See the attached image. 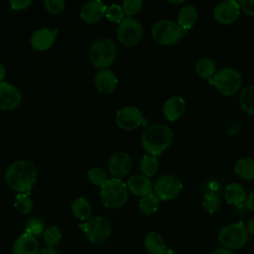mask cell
Here are the masks:
<instances>
[{
    "label": "cell",
    "mask_w": 254,
    "mask_h": 254,
    "mask_svg": "<svg viewBox=\"0 0 254 254\" xmlns=\"http://www.w3.org/2000/svg\"><path fill=\"white\" fill-rule=\"evenodd\" d=\"M234 172L243 180H254V159L249 157L239 159L235 163Z\"/></svg>",
    "instance_id": "24"
},
{
    "label": "cell",
    "mask_w": 254,
    "mask_h": 254,
    "mask_svg": "<svg viewBox=\"0 0 254 254\" xmlns=\"http://www.w3.org/2000/svg\"><path fill=\"white\" fill-rule=\"evenodd\" d=\"M122 9L127 17H132L136 15L143 7L142 0H125L122 3Z\"/></svg>",
    "instance_id": "36"
},
{
    "label": "cell",
    "mask_w": 254,
    "mask_h": 254,
    "mask_svg": "<svg viewBox=\"0 0 254 254\" xmlns=\"http://www.w3.org/2000/svg\"><path fill=\"white\" fill-rule=\"evenodd\" d=\"M12 251L13 254H38L40 245L35 236L23 233L14 242Z\"/></svg>",
    "instance_id": "20"
},
{
    "label": "cell",
    "mask_w": 254,
    "mask_h": 254,
    "mask_svg": "<svg viewBox=\"0 0 254 254\" xmlns=\"http://www.w3.org/2000/svg\"><path fill=\"white\" fill-rule=\"evenodd\" d=\"M107 6L99 1L93 0L86 2L80 10V18L86 24H95L105 16Z\"/></svg>",
    "instance_id": "15"
},
{
    "label": "cell",
    "mask_w": 254,
    "mask_h": 254,
    "mask_svg": "<svg viewBox=\"0 0 254 254\" xmlns=\"http://www.w3.org/2000/svg\"><path fill=\"white\" fill-rule=\"evenodd\" d=\"M224 198L225 200L232 205L240 206L245 202L246 199V191L242 185L238 183H230L224 188Z\"/></svg>",
    "instance_id": "21"
},
{
    "label": "cell",
    "mask_w": 254,
    "mask_h": 254,
    "mask_svg": "<svg viewBox=\"0 0 254 254\" xmlns=\"http://www.w3.org/2000/svg\"><path fill=\"white\" fill-rule=\"evenodd\" d=\"M14 207L20 214H28L33 209V200L29 193H18L15 196Z\"/></svg>",
    "instance_id": "30"
},
{
    "label": "cell",
    "mask_w": 254,
    "mask_h": 254,
    "mask_svg": "<svg viewBox=\"0 0 254 254\" xmlns=\"http://www.w3.org/2000/svg\"><path fill=\"white\" fill-rule=\"evenodd\" d=\"M239 5L246 15L254 17V0H241L239 1Z\"/></svg>",
    "instance_id": "39"
},
{
    "label": "cell",
    "mask_w": 254,
    "mask_h": 254,
    "mask_svg": "<svg viewBox=\"0 0 254 254\" xmlns=\"http://www.w3.org/2000/svg\"><path fill=\"white\" fill-rule=\"evenodd\" d=\"M184 30L179 24L172 20H159L151 29L153 40L162 46H171L176 44L183 36Z\"/></svg>",
    "instance_id": "8"
},
{
    "label": "cell",
    "mask_w": 254,
    "mask_h": 254,
    "mask_svg": "<svg viewBox=\"0 0 254 254\" xmlns=\"http://www.w3.org/2000/svg\"><path fill=\"white\" fill-rule=\"evenodd\" d=\"M71 212L73 216L81 221H86L91 217V205L83 197H78L74 199L71 203Z\"/></svg>",
    "instance_id": "25"
},
{
    "label": "cell",
    "mask_w": 254,
    "mask_h": 254,
    "mask_svg": "<svg viewBox=\"0 0 254 254\" xmlns=\"http://www.w3.org/2000/svg\"><path fill=\"white\" fill-rule=\"evenodd\" d=\"M144 246L150 254H165L167 251L163 237L155 231H151L145 236Z\"/></svg>",
    "instance_id": "23"
},
{
    "label": "cell",
    "mask_w": 254,
    "mask_h": 254,
    "mask_svg": "<svg viewBox=\"0 0 254 254\" xmlns=\"http://www.w3.org/2000/svg\"><path fill=\"white\" fill-rule=\"evenodd\" d=\"M128 190L135 195L146 196L153 192L154 186L150 178L144 175H134L127 182Z\"/></svg>",
    "instance_id": "18"
},
{
    "label": "cell",
    "mask_w": 254,
    "mask_h": 254,
    "mask_svg": "<svg viewBox=\"0 0 254 254\" xmlns=\"http://www.w3.org/2000/svg\"><path fill=\"white\" fill-rule=\"evenodd\" d=\"M94 83L98 91L101 93H112L118 84V79L115 73L109 69L99 70L94 76Z\"/></svg>",
    "instance_id": "19"
},
{
    "label": "cell",
    "mask_w": 254,
    "mask_h": 254,
    "mask_svg": "<svg viewBox=\"0 0 254 254\" xmlns=\"http://www.w3.org/2000/svg\"><path fill=\"white\" fill-rule=\"evenodd\" d=\"M183 190L181 180L173 175H163L157 179L154 185L155 194L161 200L176 198Z\"/></svg>",
    "instance_id": "10"
},
{
    "label": "cell",
    "mask_w": 254,
    "mask_h": 254,
    "mask_svg": "<svg viewBox=\"0 0 254 254\" xmlns=\"http://www.w3.org/2000/svg\"><path fill=\"white\" fill-rule=\"evenodd\" d=\"M173 131L164 124H154L145 129L141 144L147 155L158 157L164 153L173 142Z\"/></svg>",
    "instance_id": "2"
},
{
    "label": "cell",
    "mask_w": 254,
    "mask_h": 254,
    "mask_svg": "<svg viewBox=\"0 0 254 254\" xmlns=\"http://www.w3.org/2000/svg\"><path fill=\"white\" fill-rule=\"evenodd\" d=\"M240 5L235 0H224L216 4L213 9L215 21L221 25H230L237 20L240 15Z\"/></svg>",
    "instance_id": "12"
},
{
    "label": "cell",
    "mask_w": 254,
    "mask_h": 254,
    "mask_svg": "<svg viewBox=\"0 0 254 254\" xmlns=\"http://www.w3.org/2000/svg\"><path fill=\"white\" fill-rule=\"evenodd\" d=\"M144 116L142 111L135 106H125L119 109L115 115L116 125L125 131H131L142 125Z\"/></svg>",
    "instance_id": "11"
},
{
    "label": "cell",
    "mask_w": 254,
    "mask_h": 254,
    "mask_svg": "<svg viewBox=\"0 0 254 254\" xmlns=\"http://www.w3.org/2000/svg\"><path fill=\"white\" fill-rule=\"evenodd\" d=\"M44 5L46 10L53 14V15H59L61 14L64 7H65V1L64 0H45Z\"/></svg>",
    "instance_id": "37"
},
{
    "label": "cell",
    "mask_w": 254,
    "mask_h": 254,
    "mask_svg": "<svg viewBox=\"0 0 254 254\" xmlns=\"http://www.w3.org/2000/svg\"><path fill=\"white\" fill-rule=\"evenodd\" d=\"M80 229L86 235L89 242L95 245L103 244L111 234V224L109 220L101 215H95L79 224Z\"/></svg>",
    "instance_id": "7"
},
{
    "label": "cell",
    "mask_w": 254,
    "mask_h": 254,
    "mask_svg": "<svg viewBox=\"0 0 254 254\" xmlns=\"http://www.w3.org/2000/svg\"><path fill=\"white\" fill-rule=\"evenodd\" d=\"M249 239L246 226L240 221L223 226L218 232V241L223 248L238 250L243 248Z\"/></svg>",
    "instance_id": "6"
},
{
    "label": "cell",
    "mask_w": 254,
    "mask_h": 254,
    "mask_svg": "<svg viewBox=\"0 0 254 254\" xmlns=\"http://www.w3.org/2000/svg\"><path fill=\"white\" fill-rule=\"evenodd\" d=\"M202 205L204 209L209 212V213H214L217 210H219L220 205H221V200L220 197L217 193L214 191H209L204 194L203 200H202Z\"/></svg>",
    "instance_id": "32"
},
{
    "label": "cell",
    "mask_w": 254,
    "mask_h": 254,
    "mask_svg": "<svg viewBox=\"0 0 254 254\" xmlns=\"http://www.w3.org/2000/svg\"><path fill=\"white\" fill-rule=\"evenodd\" d=\"M56 34L48 29L43 28L35 31L31 36L30 44L32 48L38 52H45L51 49L55 43Z\"/></svg>",
    "instance_id": "17"
},
{
    "label": "cell",
    "mask_w": 254,
    "mask_h": 254,
    "mask_svg": "<svg viewBox=\"0 0 254 254\" xmlns=\"http://www.w3.org/2000/svg\"><path fill=\"white\" fill-rule=\"evenodd\" d=\"M139 168L142 175L150 178L153 177L159 168V162L157 157H153L150 155H144L139 163Z\"/></svg>",
    "instance_id": "29"
},
{
    "label": "cell",
    "mask_w": 254,
    "mask_h": 254,
    "mask_svg": "<svg viewBox=\"0 0 254 254\" xmlns=\"http://www.w3.org/2000/svg\"><path fill=\"white\" fill-rule=\"evenodd\" d=\"M87 178L89 180V182L96 186V187H102L105 182L108 180L107 179V176H106V173L100 169V168H91L88 172H87Z\"/></svg>",
    "instance_id": "34"
},
{
    "label": "cell",
    "mask_w": 254,
    "mask_h": 254,
    "mask_svg": "<svg viewBox=\"0 0 254 254\" xmlns=\"http://www.w3.org/2000/svg\"><path fill=\"white\" fill-rule=\"evenodd\" d=\"M143 27L140 21L133 17H125L117 29V39L125 47H134L142 39Z\"/></svg>",
    "instance_id": "9"
},
{
    "label": "cell",
    "mask_w": 254,
    "mask_h": 254,
    "mask_svg": "<svg viewBox=\"0 0 254 254\" xmlns=\"http://www.w3.org/2000/svg\"><path fill=\"white\" fill-rule=\"evenodd\" d=\"M124 12L121 6L116 5V4H111L107 6L106 12H105V17L112 23L115 24H120L124 20Z\"/></svg>",
    "instance_id": "35"
},
{
    "label": "cell",
    "mask_w": 254,
    "mask_h": 254,
    "mask_svg": "<svg viewBox=\"0 0 254 254\" xmlns=\"http://www.w3.org/2000/svg\"><path fill=\"white\" fill-rule=\"evenodd\" d=\"M246 229H247L249 235H253V236H254V218L250 219V220L247 222Z\"/></svg>",
    "instance_id": "42"
},
{
    "label": "cell",
    "mask_w": 254,
    "mask_h": 254,
    "mask_svg": "<svg viewBox=\"0 0 254 254\" xmlns=\"http://www.w3.org/2000/svg\"><path fill=\"white\" fill-rule=\"evenodd\" d=\"M38 171L31 160H19L12 163L5 172L7 185L18 193H29L37 180Z\"/></svg>",
    "instance_id": "1"
},
{
    "label": "cell",
    "mask_w": 254,
    "mask_h": 254,
    "mask_svg": "<svg viewBox=\"0 0 254 254\" xmlns=\"http://www.w3.org/2000/svg\"><path fill=\"white\" fill-rule=\"evenodd\" d=\"M211 254H233V252L231 250H228L226 248L221 247V248H217V249L213 250Z\"/></svg>",
    "instance_id": "43"
},
{
    "label": "cell",
    "mask_w": 254,
    "mask_h": 254,
    "mask_svg": "<svg viewBox=\"0 0 254 254\" xmlns=\"http://www.w3.org/2000/svg\"><path fill=\"white\" fill-rule=\"evenodd\" d=\"M6 76V68L4 66V64L0 62V82H2L4 80Z\"/></svg>",
    "instance_id": "45"
},
{
    "label": "cell",
    "mask_w": 254,
    "mask_h": 254,
    "mask_svg": "<svg viewBox=\"0 0 254 254\" xmlns=\"http://www.w3.org/2000/svg\"><path fill=\"white\" fill-rule=\"evenodd\" d=\"M184 2H185L184 0H181V1H169V3H172V4H182Z\"/></svg>",
    "instance_id": "46"
},
{
    "label": "cell",
    "mask_w": 254,
    "mask_h": 254,
    "mask_svg": "<svg viewBox=\"0 0 254 254\" xmlns=\"http://www.w3.org/2000/svg\"><path fill=\"white\" fill-rule=\"evenodd\" d=\"M9 4L13 10H26L33 4L32 0H10Z\"/></svg>",
    "instance_id": "38"
},
{
    "label": "cell",
    "mask_w": 254,
    "mask_h": 254,
    "mask_svg": "<svg viewBox=\"0 0 254 254\" xmlns=\"http://www.w3.org/2000/svg\"><path fill=\"white\" fill-rule=\"evenodd\" d=\"M38 254H58L57 250L55 248H51V247H46L43 249H40V251L38 252Z\"/></svg>",
    "instance_id": "41"
},
{
    "label": "cell",
    "mask_w": 254,
    "mask_h": 254,
    "mask_svg": "<svg viewBox=\"0 0 254 254\" xmlns=\"http://www.w3.org/2000/svg\"><path fill=\"white\" fill-rule=\"evenodd\" d=\"M44 231H45V225L40 218L32 217L27 221L25 226V233H28L36 237L43 234Z\"/></svg>",
    "instance_id": "33"
},
{
    "label": "cell",
    "mask_w": 254,
    "mask_h": 254,
    "mask_svg": "<svg viewBox=\"0 0 254 254\" xmlns=\"http://www.w3.org/2000/svg\"><path fill=\"white\" fill-rule=\"evenodd\" d=\"M209 82L224 96H232L240 89L242 77L238 70L233 67H223L209 79Z\"/></svg>",
    "instance_id": "5"
},
{
    "label": "cell",
    "mask_w": 254,
    "mask_h": 254,
    "mask_svg": "<svg viewBox=\"0 0 254 254\" xmlns=\"http://www.w3.org/2000/svg\"><path fill=\"white\" fill-rule=\"evenodd\" d=\"M160 199L155 193H150L146 196L141 197L139 200V210L145 215L153 214L158 210Z\"/></svg>",
    "instance_id": "28"
},
{
    "label": "cell",
    "mask_w": 254,
    "mask_h": 254,
    "mask_svg": "<svg viewBox=\"0 0 254 254\" xmlns=\"http://www.w3.org/2000/svg\"><path fill=\"white\" fill-rule=\"evenodd\" d=\"M22 102V93L14 84L0 82V110L11 111L17 108Z\"/></svg>",
    "instance_id": "14"
},
{
    "label": "cell",
    "mask_w": 254,
    "mask_h": 254,
    "mask_svg": "<svg viewBox=\"0 0 254 254\" xmlns=\"http://www.w3.org/2000/svg\"><path fill=\"white\" fill-rule=\"evenodd\" d=\"M128 188L119 179H108L100 188L99 196L101 203L109 209L121 207L128 199Z\"/></svg>",
    "instance_id": "3"
},
{
    "label": "cell",
    "mask_w": 254,
    "mask_h": 254,
    "mask_svg": "<svg viewBox=\"0 0 254 254\" xmlns=\"http://www.w3.org/2000/svg\"><path fill=\"white\" fill-rule=\"evenodd\" d=\"M244 203L248 209L254 211V190L247 194Z\"/></svg>",
    "instance_id": "40"
},
{
    "label": "cell",
    "mask_w": 254,
    "mask_h": 254,
    "mask_svg": "<svg viewBox=\"0 0 254 254\" xmlns=\"http://www.w3.org/2000/svg\"><path fill=\"white\" fill-rule=\"evenodd\" d=\"M197 10L193 5H186L183 8L180 9L178 13V21L177 23L179 26L186 32L187 30L190 29L193 27L197 20Z\"/></svg>",
    "instance_id": "22"
},
{
    "label": "cell",
    "mask_w": 254,
    "mask_h": 254,
    "mask_svg": "<svg viewBox=\"0 0 254 254\" xmlns=\"http://www.w3.org/2000/svg\"><path fill=\"white\" fill-rule=\"evenodd\" d=\"M187 108L185 99L182 96H171L163 105V114L169 121H176L181 118Z\"/></svg>",
    "instance_id": "16"
},
{
    "label": "cell",
    "mask_w": 254,
    "mask_h": 254,
    "mask_svg": "<svg viewBox=\"0 0 254 254\" xmlns=\"http://www.w3.org/2000/svg\"><path fill=\"white\" fill-rule=\"evenodd\" d=\"M62 239V232L57 226H50L45 229L43 233V240L47 247L54 248L60 243Z\"/></svg>",
    "instance_id": "31"
},
{
    "label": "cell",
    "mask_w": 254,
    "mask_h": 254,
    "mask_svg": "<svg viewBox=\"0 0 254 254\" xmlns=\"http://www.w3.org/2000/svg\"><path fill=\"white\" fill-rule=\"evenodd\" d=\"M132 165L131 156L124 151H119L110 157L107 166L112 178L121 180L131 172Z\"/></svg>",
    "instance_id": "13"
},
{
    "label": "cell",
    "mask_w": 254,
    "mask_h": 254,
    "mask_svg": "<svg viewBox=\"0 0 254 254\" xmlns=\"http://www.w3.org/2000/svg\"><path fill=\"white\" fill-rule=\"evenodd\" d=\"M239 129H240V125H239V124L232 125V126H230V127L228 128L227 134H228V135H234V134H236V133L239 131Z\"/></svg>",
    "instance_id": "44"
},
{
    "label": "cell",
    "mask_w": 254,
    "mask_h": 254,
    "mask_svg": "<svg viewBox=\"0 0 254 254\" xmlns=\"http://www.w3.org/2000/svg\"><path fill=\"white\" fill-rule=\"evenodd\" d=\"M239 104L247 114L254 115V84L246 85L240 92Z\"/></svg>",
    "instance_id": "26"
},
{
    "label": "cell",
    "mask_w": 254,
    "mask_h": 254,
    "mask_svg": "<svg viewBox=\"0 0 254 254\" xmlns=\"http://www.w3.org/2000/svg\"><path fill=\"white\" fill-rule=\"evenodd\" d=\"M89 60L98 69H107L117 57V50L114 42L109 38L95 40L89 49Z\"/></svg>",
    "instance_id": "4"
},
{
    "label": "cell",
    "mask_w": 254,
    "mask_h": 254,
    "mask_svg": "<svg viewBox=\"0 0 254 254\" xmlns=\"http://www.w3.org/2000/svg\"><path fill=\"white\" fill-rule=\"evenodd\" d=\"M195 71L203 79L209 80L216 73L217 70L215 63L212 60L208 58H202L196 62Z\"/></svg>",
    "instance_id": "27"
}]
</instances>
